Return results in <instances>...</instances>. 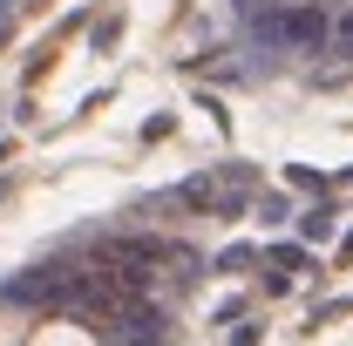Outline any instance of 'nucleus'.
Segmentation results:
<instances>
[{"label": "nucleus", "instance_id": "1", "mask_svg": "<svg viewBox=\"0 0 353 346\" xmlns=\"http://www.w3.org/2000/svg\"><path fill=\"white\" fill-rule=\"evenodd\" d=\"M41 346H82V340H75V333H48Z\"/></svg>", "mask_w": 353, "mask_h": 346}]
</instances>
